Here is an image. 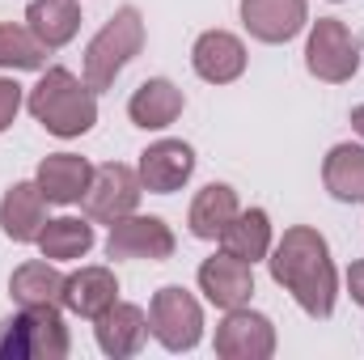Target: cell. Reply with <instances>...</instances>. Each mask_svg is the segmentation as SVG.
Instances as JSON below:
<instances>
[{"label": "cell", "instance_id": "3957f363", "mask_svg": "<svg viewBox=\"0 0 364 360\" xmlns=\"http://www.w3.org/2000/svg\"><path fill=\"white\" fill-rule=\"evenodd\" d=\"M144 17H140V9L136 4H119L114 13H110V21L93 34L90 43H85V60H81V77L90 81V90L106 93L114 81H119V73L144 51Z\"/></svg>", "mask_w": 364, "mask_h": 360}, {"label": "cell", "instance_id": "7a4b0ae2", "mask_svg": "<svg viewBox=\"0 0 364 360\" xmlns=\"http://www.w3.org/2000/svg\"><path fill=\"white\" fill-rule=\"evenodd\" d=\"M26 110L55 140H77V136L93 132V123H97V90H90V81L77 77L73 68L55 64L26 93Z\"/></svg>", "mask_w": 364, "mask_h": 360}, {"label": "cell", "instance_id": "e0dca14e", "mask_svg": "<svg viewBox=\"0 0 364 360\" xmlns=\"http://www.w3.org/2000/svg\"><path fill=\"white\" fill-rule=\"evenodd\" d=\"M114 301H119V275H114V268L90 263V268H77L73 275H64V309L68 314L93 322Z\"/></svg>", "mask_w": 364, "mask_h": 360}, {"label": "cell", "instance_id": "8992f818", "mask_svg": "<svg viewBox=\"0 0 364 360\" xmlns=\"http://www.w3.org/2000/svg\"><path fill=\"white\" fill-rule=\"evenodd\" d=\"M305 68L309 77L326 85H348L360 73V38L339 21V17H318L309 21L305 38Z\"/></svg>", "mask_w": 364, "mask_h": 360}, {"label": "cell", "instance_id": "f1b7e54d", "mask_svg": "<svg viewBox=\"0 0 364 360\" xmlns=\"http://www.w3.org/2000/svg\"><path fill=\"white\" fill-rule=\"evenodd\" d=\"M331 4H343V0H331Z\"/></svg>", "mask_w": 364, "mask_h": 360}, {"label": "cell", "instance_id": "9c48e42d", "mask_svg": "<svg viewBox=\"0 0 364 360\" xmlns=\"http://www.w3.org/2000/svg\"><path fill=\"white\" fill-rule=\"evenodd\" d=\"M174 250H178V238H174V229H170L161 216H140V212H132V216L114 221L110 233H106V255H110V259L166 263V259H174Z\"/></svg>", "mask_w": 364, "mask_h": 360}, {"label": "cell", "instance_id": "d4e9b609", "mask_svg": "<svg viewBox=\"0 0 364 360\" xmlns=\"http://www.w3.org/2000/svg\"><path fill=\"white\" fill-rule=\"evenodd\" d=\"M47 47L34 38V30L21 21H0V68L4 73H43Z\"/></svg>", "mask_w": 364, "mask_h": 360}, {"label": "cell", "instance_id": "484cf974", "mask_svg": "<svg viewBox=\"0 0 364 360\" xmlns=\"http://www.w3.org/2000/svg\"><path fill=\"white\" fill-rule=\"evenodd\" d=\"M21 106H26V90H21L13 77H0V132H9V127L17 123Z\"/></svg>", "mask_w": 364, "mask_h": 360}, {"label": "cell", "instance_id": "7402d4cb", "mask_svg": "<svg viewBox=\"0 0 364 360\" xmlns=\"http://www.w3.org/2000/svg\"><path fill=\"white\" fill-rule=\"evenodd\" d=\"M26 26L34 30V38L47 51H60L77 38L81 30V0H30L26 9Z\"/></svg>", "mask_w": 364, "mask_h": 360}, {"label": "cell", "instance_id": "4fadbf2b", "mask_svg": "<svg viewBox=\"0 0 364 360\" xmlns=\"http://www.w3.org/2000/svg\"><path fill=\"white\" fill-rule=\"evenodd\" d=\"M195 280H199V292L208 297V305H216V309H237V305H250V297H255V268L225 250L203 259Z\"/></svg>", "mask_w": 364, "mask_h": 360}, {"label": "cell", "instance_id": "ac0fdd59", "mask_svg": "<svg viewBox=\"0 0 364 360\" xmlns=\"http://www.w3.org/2000/svg\"><path fill=\"white\" fill-rule=\"evenodd\" d=\"M216 242H220L225 255H233V259H242V263H250V268L263 263L275 246V229H272L267 208H242V212L220 229Z\"/></svg>", "mask_w": 364, "mask_h": 360}, {"label": "cell", "instance_id": "9a60e30c", "mask_svg": "<svg viewBox=\"0 0 364 360\" xmlns=\"http://www.w3.org/2000/svg\"><path fill=\"white\" fill-rule=\"evenodd\" d=\"M182 110H186V93L170 77H149L127 97V119L140 132H166L170 123L182 119Z\"/></svg>", "mask_w": 364, "mask_h": 360}, {"label": "cell", "instance_id": "5bb4252c", "mask_svg": "<svg viewBox=\"0 0 364 360\" xmlns=\"http://www.w3.org/2000/svg\"><path fill=\"white\" fill-rule=\"evenodd\" d=\"M93 339H97L102 356L110 360L136 356L149 339V309H140L132 301H114L102 318H93Z\"/></svg>", "mask_w": 364, "mask_h": 360}, {"label": "cell", "instance_id": "8fae6325", "mask_svg": "<svg viewBox=\"0 0 364 360\" xmlns=\"http://www.w3.org/2000/svg\"><path fill=\"white\" fill-rule=\"evenodd\" d=\"M136 174L144 182V191H153V195H174V191H182V186L191 182V174H195V149H191L186 140H174V136L153 140V144L140 153Z\"/></svg>", "mask_w": 364, "mask_h": 360}, {"label": "cell", "instance_id": "6da1fadb", "mask_svg": "<svg viewBox=\"0 0 364 360\" xmlns=\"http://www.w3.org/2000/svg\"><path fill=\"white\" fill-rule=\"evenodd\" d=\"M272 280L301 305L309 318H331L339 301V268L331 259V242L314 225H292L267 255Z\"/></svg>", "mask_w": 364, "mask_h": 360}, {"label": "cell", "instance_id": "7c38bea8", "mask_svg": "<svg viewBox=\"0 0 364 360\" xmlns=\"http://www.w3.org/2000/svg\"><path fill=\"white\" fill-rule=\"evenodd\" d=\"M246 64H250L246 43L233 30H203L191 47V68L208 85H233L246 73Z\"/></svg>", "mask_w": 364, "mask_h": 360}, {"label": "cell", "instance_id": "44dd1931", "mask_svg": "<svg viewBox=\"0 0 364 360\" xmlns=\"http://www.w3.org/2000/svg\"><path fill=\"white\" fill-rule=\"evenodd\" d=\"M93 242H97V233H93L90 216H51L34 246L51 263H81L93 250Z\"/></svg>", "mask_w": 364, "mask_h": 360}, {"label": "cell", "instance_id": "52a82bcc", "mask_svg": "<svg viewBox=\"0 0 364 360\" xmlns=\"http://www.w3.org/2000/svg\"><path fill=\"white\" fill-rule=\"evenodd\" d=\"M140 195H144V182L136 174V166H123V162H106L93 170L90 186L81 195V208L93 225H114L123 216H132L140 208Z\"/></svg>", "mask_w": 364, "mask_h": 360}, {"label": "cell", "instance_id": "603a6c76", "mask_svg": "<svg viewBox=\"0 0 364 360\" xmlns=\"http://www.w3.org/2000/svg\"><path fill=\"white\" fill-rule=\"evenodd\" d=\"M9 297L30 309V305H60L64 309V275L51 259H30L9 275Z\"/></svg>", "mask_w": 364, "mask_h": 360}, {"label": "cell", "instance_id": "d6986e66", "mask_svg": "<svg viewBox=\"0 0 364 360\" xmlns=\"http://www.w3.org/2000/svg\"><path fill=\"white\" fill-rule=\"evenodd\" d=\"M90 179H93V166L81 153H47L38 162V170H34V182L47 195V203H60V208L81 203Z\"/></svg>", "mask_w": 364, "mask_h": 360}, {"label": "cell", "instance_id": "277c9868", "mask_svg": "<svg viewBox=\"0 0 364 360\" xmlns=\"http://www.w3.org/2000/svg\"><path fill=\"white\" fill-rule=\"evenodd\" d=\"M73 352L60 305H30L0 322V356L4 360H64Z\"/></svg>", "mask_w": 364, "mask_h": 360}, {"label": "cell", "instance_id": "cb8c5ba5", "mask_svg": "<svg viewBox=\"0 0 364 360\" xmlns=\"http://www.w3.org/2000/svg\"><path fill=\"white\" fill-rule=\"evenodd\" d=\"M322 186L339 203H364V144H335L322 162Z\"/></svg>", "mask_w": 364, "mask_h": 360}, {"label": "cell", "instance_id": "2e32d148", "mask_svg": "<svg viewBox=\"0 0 364 360\" xmlns=\"http://www.w3.org/2000/svg\"><path fill=\"white\" fill-rule=\"evenodd\" d=\"M47 195L38 191V182H13L0 199V233L17 246L38 242L43 225H47Z\"/></svg>", "mask_w": 364, "mask_h": 360}, {"label": "cell", "instance_id": "ba28073f", "mask_svg": "<svg viewBox=\"0 0 364 360\" xmlns=\"http://www.w3.org/2000/svg\"><path fill=\"white\" fill-rule=\"evenodd\" d=\"M275 322L267 314L250 309V305H237V309H225V318L216 322V356L220 360H272L275 356Z\"/></svg>", "mask_w": 364, "mask_h": 360}, {"label": "cell", "instance_id": "ffe728a7", "mask_svg": "<svg viewBox=\"0 0 364 360\" xmlns=\"http://www.w3.org/2000/svg\"><path fill=\"white\" fill-rule=\"evenodd\" d=\"M237 212H242L237 191H233L229 182H208V186L195 191V199H191V208H186V229H191V238H199V242H216L220 229H225Z\"/></svg>", "mask_w": 364, "mask_h": 360}, {"label": "cell", "instance_id": "5b68a950", "mask_svg": "<svg viewBox=\"0 0 364 360\" xmlns=\"http://www.w3.org/2000/svg\"><path fill=\"white\" fill-rule=\"evenodd\" d=\"M149 335L166 348V352H195L203 339V305L195 292H186L182 284H166L153 292L149 301Z\"/></svg>", "mask_w": 364, "mask_h": 360}, {"label": "cell", "instance_id": "83f0119b", "mask_svg": "<svg viewBox=\"0 0 364 360\" xmlns=\"http://www.w3.org/2000/svg\"><path fill=\"white\" fill-rule=\"evenodd\" d=\"M352 132L364 140V102H360V106H352Z\"/></svg>", "mask_w": 364, "mask_h": 360}, {"label": "cell", "instance_id": "4316f807", "mask_svg": "<svg viewBox=\"0 0 364 360\" xmlns=\"http://www.w3.org/2000/svg\"><path fill=\"white\" fill-rule=\"evenodd\" d=\"M343 284H348V297L364 309V259H356L352 268L343 271Z\"/></svg>", "mask_w": 364, "mask_h": 360}, {"label": "cell", "instance_id": "30bf717a", "mask_svg": "<svg viewBox=\"0 0 364 360\" xmlns=\"http://www.w3.org/2000/svg\"><path fill=\"white\" fill-rule=\"evenodd\" d=\"M242 26L255 43H292L301 30H309V0H237Z\"/></svg>", "mask_w": 364, "mask_h": 360}]
</instances>
